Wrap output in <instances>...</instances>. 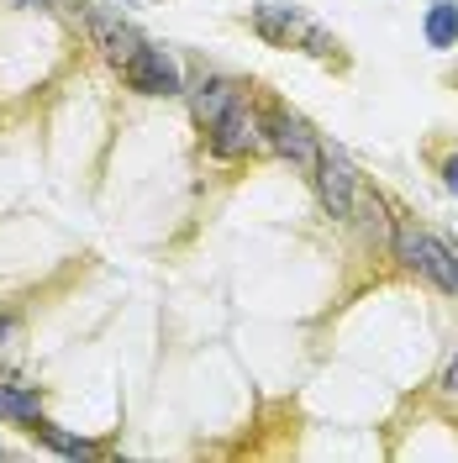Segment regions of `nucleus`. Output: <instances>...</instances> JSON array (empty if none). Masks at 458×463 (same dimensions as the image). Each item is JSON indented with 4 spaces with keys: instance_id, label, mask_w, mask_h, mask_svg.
Masks as SVG:
<instances>
[{
    "instance_id": "nucleus-1",
    "label": "nucleus",
    "mask_w": 458,
    "mask_h": 463,
    "mask_svg": "<svg viewBox=\"0 0 458 463\" xmlns=\"http://www.w3.org/2000/svg\"><path fill=\"white\" fill-rule=\"evenodd\" d=\"M253 32L269 43V48H306L311 58H332L338 53V37L311 22L301 5H285V0H263L253 5Z\"/></svg>"
},
{
    "instance_id": "nucleus-2",
    "label": "nucleus",
    "mask_w": 458,
    "mask_h": 463,
    "mask_svg": "<svg viewBox=\"0 0 458 463\" xmlns=\"http://www.w3.org/2000/svg\"><path fill=\"white\" fill-rule=\"evenodd\" d=\"M396 259L411 269V274H422L432 285L443 289V295H458V263H453V248L437 237V232L416 227V222H396V248H390Z\"/></svg>"
},
{
    "instance_id": "nucleus-3",
    "label": "nucleus",
    "mask_w": 458,
    "mask_h": 463,
    "mask_svg": "<svg viewBox=\"0 0 458 463\" xmlns=\"http://www.w3.org/2000/svg\"><path fill=\"white\" fill-rule=\"evenodd\" d=\"M205 147H211V158H248V153H258V147H269V137H263V116H258L248 100H232L227 111L205 127Z\"/></svg>"
},
{
    "instance_id": "nucleus-4",
    "label": "nucleus",
    "mask_w": 458,
    "mask_h": 463,
    "mask_svg": "<svg viewBox=\"0 0 458 463\" xmlns=\"http://www.w3.org/2000/svg\"><path fill=\"white\" fill-rule=\"evenodd\" d=\"M263 137H269V147H274L280 158H290L295 169L306 174V179L316 174L321 137L311 132V121H306V116H295L290 106H269V111H263Z\"/></svg>"
},
{
    "instance_id": "nucleus-5",
    "label": "nucleus",
    "mask_w": 458,
    "mask_h": 463,
    "mask_svg": "<svg viewBox=\"0 0 458 463\" xmlns=\"http://www.w3.org/2000/svg\"><path fill=\"white\" fill-rule=\"evenodd\" d=\"M316 195H321V211L332 222H353V201H358V174L348 164V153L338 143H321V158H316L311 174Z\"/></svg>"
},
{
    "instance_id": "nucleus-6",
    "label": "nucleus",
    "mask_w": 458,
    "mask_h": 463,
    "mask_svg": "<svg viewBox=\"0 0 458 463\" xmlns=\"http://www.w3.org/2000/svg\"><path fill=\"white\" fill-rule=\"evenodd\" d=\"M121 80H127V90H138V95H185L179 63L158 43H138V53L121 63Z\"/></svg>"
},
{
    "instance_id": "nucleus-7",
    "label": "nucleus",
    "mask_w": 458,
    "mask_h": 463,
    "mask_svg": "<svg viewBox=\"0 0 458 463\" xmlns=\"http://www.w3.org/2000/svg\"><path fill=\"white\" fill-rule=\"evenodd\" d=\"M85 27H90V43H95L106 58H116V63H127V58L138 53V43H143V37L127 27L121 16L100 11V5H85Z\"/></svg>"
},
{
    "instance_id": "nucleus-8",
    "label": "nucleus",
    "mask_w": 458,
    "mask_h": 463,
    "mask_svg": "<svg viewBox=\"0 0 458 463\" xmlns=\"http://www.w3.org/2000/svg\"><path fill=\"white\" fill-rule=\"evenodd\" d=\"M232 100H243V85H237V80H227V74H205L201 85L190 90V106H196V116H201V127H211V121L232 106Z\"/></svg>"
},
{
    "instance_id": "nucleus-9",
    "label": "nucleus",
    "mask_w": 458,
    "mask_h": 463,
    "mask_svg": "<svg viewBox=\"0 0 458 463\" xmlns=\"http://www.w3.org/2000/svg\"><path fill=\"white\" fill-rule=\"evenodd\" d=\"M27 432L43 442V448H53V453H63V458H100V442H90V437H74L63 432L58 421H48V416H32Z\"/></svg>"
},
{
    "instance_id": "nucleus-10",
    "label": "nucleus",
    "mask_w": 458,
    "mask_h": 463,
    "mask_svg": "<svg viewBox=\"0 0 458 463\" xmlns=\"http://www.w3.org/2000/svg\"><path fill=\"white\" fill-rule=\"evenodd\" d=\"M353 211H358V227H364V237H369V242H379V248H396V227H390V205H385V195L358 190Z\"/></svg>"
},
{
    "instance_id": "nucleus-11",
    "label": "nucleus",
    "mask_w": 458,
    "mask_h": 463,
    "mask_svg": "<svg viewBox=\"0 0 458 463\" xmlns=\"http://www.w3.org/2000/svg\"><path fill=\"white\" fill-rule=\"evenodd\" d=\"M427 48H458V0H432L422 16Z\"/></svg>"
},
{
    "instance_id": "nucleus-12",
    "label": "nucleus",
    "mask_w": 458,
    "mask_h": 463,
    "mask_svg": "<svg viewBox=\"0 0 458 463\" xmlns=\"http://www.w3.org/2000/svg\"><path fill=\"white\" fill-rule=\"evenodd\" d=\"M0 416L16 421V427H27L32 416H43L37 411V390L32 384H0Z\"/></svg>"
},
{
    "instance_id": "nucleus-13",
    "label": "nucleus",
    "mask_w": 458,
    "mask_h": 463,
    "mask_svg": "<svg viewBox=\"0 0 458 463\" xmlns=\"http://www.w3.org/2000/svg\"><path fill=\"white\" fill-rule=\"evenodd\" d=\"M443 184L458 195V153H448V158H443Z\"/></svg>"
},
{
    "instance_id": "nucleus-14",
    "label": "nucleus",
    "mask_w": 458,
    "mask_h": 463,
    "mask_svg": "<svg viewBox=\"0 0 458 463\" xmlns=\"http://www.w3.org/2000/svg\"><path fill=\"white\" fill-rule=\"evenodd\" d=\"M443 395H458V353H453V364L443 369Z\"/></svg>"
},
{
    "instance_id": "nucleus-15",
    "label": "nucleus",
    "mask_w": 458,
    "mask_h": 463,
    "mask_svg": "<svg viewBox=\"0 0 458 463\" xmlns=\"http://www.w3.org/2000/svg\"><path fill=\"white\" fill-rule=\"evenodd\" d=\"M5 5H22V11H48V0H5Z\"/></svg>"
},
{
    "instance_id": "nucleus-16",
    "label": "nucleus",
    "mask_w": 458,
    "mask_h": 463,
    "mask_svg": "<svg viewBox=\"0 0 458 463\" xmlns=\"http://www.w3.org/2000/svg\"><path fill=\"white\" fill-rule=\"evenodd\" d=\"M0 332H5V326H0Z\"/></svg>"
}]
</instances>
